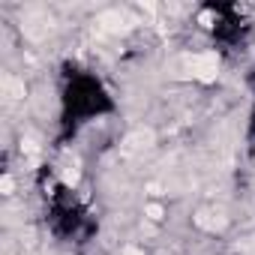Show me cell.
Masks as SVG:
<instances>
[{
	"instance_id": "6da1fadb",
	"label": "cell",
	"mask_w": 255,
	"mask_h": 255,
	"mask_svg": "<svg viewBox=\"0 0 255 255\" xmlns=\"http://www.w3.org/2000/svg\"><path fill=\"white\" fill-rule=\"evenodd\" d=\"M216 69H219V57L213 51H204L192 60V75L201 78V81H213L216 78Z\"/></svg>"
},
{
	"instance_id": "7a4b0ae2",
	"label": "cell",
	"mask_w": 255,
	"mask_h": 255,
	"mask_svg": "<svg viewBox=\"0 0 255 255\" xmlns=\"http://www.w3.org/2000/svg\"><path fill=\"white\" fill-rule=\"evenodd\" d=\"M144 213H147V219H153V222H159V219H162V216H165V213H162V207H159V204H147V207H144Z\"/></svg>"
},
{
	"instance_id": "3957f363",
	"label": "cell",
	"mask_w": 255,
	"mask_h": 255,
	"mask_svg": "<svg viewBox=\"0 0 255 255\" xmlns=\"http://www.w3.org/2000/svg\"><path fill=\"white\" fill-rule=\"evenodd\" d=\"M3 192H6V195H9V192H12V177H9V174H6V177H3Z\"/></svg>"
}]
</instances>
